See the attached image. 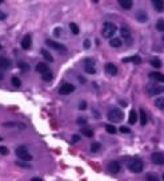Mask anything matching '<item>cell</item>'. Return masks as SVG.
I'll use <instances>...</instances> for the list:
<instances>
[{
  "label": "cell",
  "mask_w": 164,
  "mask_h": 181,
  "mask_svg": "<svg viewBox=\"0 0 164 181\" xmlns=\"http://www.w3.org/2000/svg\"><path fill=\"white\" fill-rule=\"evenodd\" d=\"M128 169L132 173H142L143 169H144V164L140 158L135 157V158H131L128 161Z\"/></svg>",
  "instance_id": "6da1fadb"
},
{
  "label": "cell",
  "mask_w": 164,
  "mask_h": 181,
  "mask_svg": "<svg viewBox=\"0 0 164 181\" xmlns=\"http://www.w3.org/2000/svg\"><path fill=\"white\" fill-rule=\"evenodd\" d=\"M107 117L111 122H120V121H123V118H124V114H123V111L120 110V109L112 107V109H109Z\"/></svg>",
  "instance_id": "7a4b0ae2"
},
{
  "label": "cell",
  "mask_w": 164,
  "mask_h": 181,
  "mask_svg": "<svg viewBox=\"0 0 164 181\" xmlns=\"http://www.w3.org/2000/svg\"><path fill=\"white\" fill-rule=\"evenodd\" d=\"M116 26L114 24V23H111V22H105L104 24H103V31H102V34H103V36L104 38H111L112 39V36L115 35V32H116Z\"/></svg>",
  "instance_id": "3957f363"
},
{
  "label": "cell",
  "mask_w": 164,
  "mask_h": 181,
  "mask_svg": "<svg viewBox=\"0 0 164 181\" xmlns=\"http://www.w3.org/2000/svg\"><path fill=\"white\" fill-rule=\"evenodd\" d=\"M16 156H18V158H20L22 161H31L32 160V156L30 154V152H28V149L25 148V146H19L18 149L15 150Z\"/></svg>",
  "instance_id": "277c9868"
},
{
  "label": "cell",
  "mask_w": 164,
  "mask_h": 181,
  "mask_svg": "<svg viewBox=\"0 0 164 181\" xmlns=\"http://www.w3.org/2000/svg\"><path fill=\"white\" fill-rule=\"evenodd\" d=\"M75 91V86L71 85V83H63V86L59 89V94L62 95H68V94L73 93Z\"/></svg>",
  "instance_id": "5b68a950"
},
{
  "label": "cell",
  "mask_w": 164,
  "mask_h": 181,
  "mask_svg": "<svg viewBox=\"0 0 164 181\" xmlns=\"http://www.w3.org/2000/svg\"><path fill=\"white\" fill-rule=\"evenodd\" d=\"M84 70H85V73H88V74H95V73H96V68H95V62L91 58H88V59L84 60Z\"/></svg>",
  "instance_id": "8992f818"
},
{
  "label": "cell",
  "mask_w": 164,
  "mask_h": 181,
  "mask_svg": "<svg viewBox=\"0 0 164 181\" xmlns=\"http://www.w3.org/2000/svg\"><path fill=\"white\" fill-rule=\"evenodd\" d=\"M45 44L50 46V47H52V48H55V50L60 51V53H64V51L67 50V48H65V46L60 44V43L55 42V40H51V39H47V40H45Z\"/></svg>",
  "instance_id": "52a82bcc"
},
{
  "label": "cell",
  "mask_w": 164,
  "mask_h": 181,
  "mask_svg": "<svg viewBox=\"0 0 164 181\" xmlns=\"http://www.w3.org/2000/svg\"><path fill=\"white\" fill-rule=\"evenodd\" d=\"M151 160H152V162H154L155 165H164V154L163 153L155 152V153H152Z\"/></svg>",
  "instance_id": "ba28073f"
},
{
  "label": "cell",
  "mask_w": 164,
  "mask_h": 181,
  "mask_svg": "<svg viewBox=\"0 0 164 181\" xmlns=\"http://www.w3.org/2000/svg\"><path fill=\"white\" fill-rule=\"evenodd\" d=\"M108 170L111 172L112 174H116L122 170V166H120V164L117 162V161H111V162L108 164Z\"/></svg>",
  "instance_id": "9c48e42d"
},
{
  "label": "cell",
  "mask_w": 164,
  "mask_h": 181,
  "mask_svg": "<svg viewBox=\"0 0 164 181\" xmlns=\"http://www.w3.org/2000/svg\"><path fill=\"white\" fill-rule=\"evenodd\" d=\"M36 71L43 75V74H45V73H50L51 70H50V67H48L47 63L40 62V63H37V65H36Z\"/></svg>",
  "instance_id": "30bf717a"
},
{
  "label": "cell",
  "mask_w": 164,
  "mask_h": 181,
  "mask_svg": "<svg viewBox=\"0 0 164 181\" xmlns=\"http://www.w3.org/2000/svg\"><path fill=\"white\" fill-rule=\"evenodd\" d=\"M104 70L107 71L109 75H116L117 74V67L114 65V63H107V65L104 66Z\"/></svg>",
  "instance_id": "8fae6325"
},
{
  "label": "cell",
  "mask_w": 164,
  "mask_h": 181,
  "mask_svg": "<svg viewBox=\"0 0 164 181\" xmlns=\"http://www.w3.org/2000/svg\"><path fill=\"white\" fill-rule=\"evenodd\" d=\"M31 44H32L31 35H25L24 38H23V40H22V48H24V50H28V48H31Z\"/></svg>",
  "instance_id": "7c38bea8"
},
{
  "label": "cell",
  "mask_w": 164,
  "mask_h": 181,
  "mask_svg": "<svg viewBox=\"0 0 164 181\" xmlns=\"http://www.w3.org/2000/svg\"><path fill=\"white\" fill-rule=\"evenodd\" d=\"M152 5H154L155 10L159 11V12H163L164 11V2L163 0H154V2H152Z\"/></svg>",
  "instance_id": "4fadbf2b"
},
{
  "label": "cell",
  "mask_w": 164,
  "mask_h": 181,
  "mask_svg": "<svg viewBox=\"0 0 164 181\" xmlns=\"http://www.w3.org/2000/svg\"><path fill=\"white\" fill-rule=\"evenodd\" d=\"M8 67H11L10 59H7L5 56H1V55H0V68L5 70V68H8Z\"/></svg>",
  "instance_id": "5bb4252c"
},
{
  "label": "cell",
  "mask_w": 164,
  "mask_h": 181,
  "mask_svg": "<svg viewBox=\"0 0 164 181\" xmlns=\"http://www.w3.org/2000/svg\"><path fill=\"white\" fill-rule=\"evenodd\" d=\"M147 19H148V15H147L144 11H137V14H136V20H137V22L145 23Z\"/></svg>",
  "instance_id": "9a60e30c"
},
{
  "label": "cell",
  "mask_w": 164,
  "mask_h": 181,
  "mask_svg": "<svg viewBox=\"0 0 164 181\" xmlns=\"http://www.w3.org/2000/svg\"><path fill=\"white\" fill-rule=\"evenodd\" d=\"M119 4H120V7L124 8V10H131L134 2H132V0H119Z\"/></svg>",
  "instance_id": "2e32d148"
},
{
  "label": "cell",
  "mask_w": 164,
  "mask_h": 181,
  "mask_svg": "<svg viewBox=\"0 0 164 181\" xmlns=\"http://www.w3.org/2000/svg\"><path fill=\"white\" fill-rule=\"evenodd\" d=\"M139 118H140V125L142 126H145L147 125V113L144 111V109H140L139 110Z\"/></svg>",
  "instance_id": "e0dca14e"
},
{
  "label": "cell",
  "mask_w": 164,
  "mask_h": 181,
  "mask_svg": "<svg viewBox=\"0 0 164 181\" xmlns=\"http://www.w3.org/2000/svg\"><path fill=\"white\" fill-rule=\"evenodd\" d=\"M149 77H151L152 79L157 80V82L164 83V74H162V73H151V74H149Z\"/></svg>",
  "instance_id": "ac0fdd59"
},
{
  "label": "cell",
  "mask_w": 164,
  "mask_h": 181,
  "mask_svg": "<svg viewBox=\"0 0 164 181\" xmlns=\"http://www.w3.org/2000/svg\"><path fill=\"white\" fill-rule=\"evenodd\" d=\"M163 93V87H148V94L149 95H157V94Z\"/></svg>",
  "instance_id": "d6986e66"
},
{
  "label": "cell",
  "mask_w": 164,
  "mask_h": 181,
  "mask_svg": "<svg viewBox=\"0 0 164 181\" xmlns=\"http://www.w3.org/2000/svg\"><path fill=\"white\" fill-rule=\"evenodd\" d=\"M123 62L127 63V62H132V63H140L142 62V58L137 55H134V56H128V58H124L123 59Z\"/></svg>",
  "instance_id": "ffe728a7"
},
{
  "label": "cell",
  "mask_w": 164,
  "mask_h": 181,
  "mask_svg": "<svg viewBox=\"0 0 164 181\" xmlns=\"http://www.w3.org/2000/svg\"><path fill=\"white\" fill-rule=\"evenodd\" d=\"M120 34H122V36L124 39H129L131 38V32H129V28L125 27V26H123L122 28H120Z\"/></svg>",
  "instance_id": "44dd1931"
},
{
  "label": "cell",
  "mask_w": 164,
  "mask_h": 181,
  "mask_svg": "<svg viewBox=\"0 0 164 181\" xmlns=\"http://www.w3.org/2000/svg\"><path fill=\"white\" fill-rule=\"evenodd\" d=\"M128 122L131 123V125H134V123L137 122V114L135 110H131L129 111V118H128Z\"/></svg>",
  "instance_id": "7402d4cb"
},
{
  "label": "cell",
  "mask_w": 164,
  "mask_h": 181,
  "mask_svg": "<svg viewBox=\"0 0 164 181\" xmlns=\"http://www.w3.org/2000/svg\"><path fill=\"white\" fill-rule=\"evenodd\" d=\"M80 133H82L84 137H88V138H91V137H94V131H92L90 128H82V130H80Z\"/></svg>",
  "instance_id": "603a6c76"
},
{
  "label": "cell",
  "mask_w": 164,
  "mask_h": 181,
  "mask_svg": "<svg viewBox=\"0 0 164 181\" xmlns=\"http://www.w3.org/2000/svg\"><path fill=\"white\" fill-rule=\"evenodd\" d=\"M109 46H111V47L117 48V47L122 46V40H120L119 38H112L111 40H109Z\"/></svg>",
  "instance_id": "cb8c5ba5"
},
{
  "label": "cell",
  "mask_w": 164,
  "mask_h": 181,
  "mask_svg": "<svg viewBox=\"0 0 164 181\" xmlns=\"http://www.w3.org/2000/svg\"><path fill=\"white\" fill-rule=\"evenodd\" d=\"M155 105H156L157 109L164 110V97H159V98H156V101H155Z\"/></svg>",
  "instance_id": "d4e9b609"
},
{
  "label": "cell",
  "mask_w": 164,
  "mask_h": 181,
  "mask_svg": "<svg viewBox=\"0 0 164 181\" xmlns=\"http://www.w3.org/2000/svg\"><path fill=\"white\" fill-rule=\"evenodd\" d=\"M42 55H43V58L47 60V62H53V56L51 55L47 50H42Z\"/></svg>",
  "instance_id": "484cf974"
},
{
  "label": "cell",
  "mask_w": 164,
  "mask_h": 181,
  "mask_svg": "<svg viewBox=\"0 0 164 181\" xmlns=\"http://www.w3.org/2000/svg\"><path fill=\"white\" fill-rule=\"evenodd\" d=\"M156 30L160 31V32H164V20L163 19H159L156 22Z\"/></svg>",
  "instance_id": "4316f807"
},
{
  "label": "cell",
  "mask_w": 164,
  "mask_h": 181,
  "mask_svg": "<svg viewBox=\"0 0 164 181\" xmlns=\"http://www.w3.org/2000/svg\"><path fill=\"white\" fill-rule=\"evenodd\" d=\"M70 28H71V32L75 34V35H77V34L80 32V30H79L76 23H70Z\"/></svg>",
  "instance_id": "83f0119b"
},
{
  "label": "cell",
  "mask_w": 164,
  "mask_h": 181,
  "mask_svg": "<svg viewBox=\"0 0 164 181\" xmlns=\"http://www.w3.org/2000/svg\"><path fill=\"white\" fill-rule=\"evenodd\" d=\"M100 148H102V145H100L99 142H94L91 145V152L92 153H97V152L100 150Z\"/></svg>",
  "instance_id": "f1b7e54d"
},
{
  "label": "cell",
  "mask_w": 164,
  "mask_h": 181,
  "mask_svg": "<svg viewBox=\"0 0 164 181\" xmlns=\"http://www.w3.org/2000/svg\"><path fill=\"white\" fill-rule=\"evenodd\" d=\"M145 180L147 181H159V177H157L155 173H148L145 176Z\"/></svg>",
  "instance_id": "f546056e"
},
{
  "label": "cell",
  "mask_w": 164,
  "mask_h": 181,
  "mask_svg": "<svg viewBox=\"0 0 164 181\" xmlns=\"http://www.w3.org/2000/svg\"><path fill=\"white\" fill-rule=\"evenodd\" d=\"M151 66H152V67H155V68H160V67H162V62H160L159 59H152L151 60Z\"/></svg>",
  "instance_id": "4dcf8cb0"
},
{
  "label": "cell",
  "mask_w": 164,
  "mask_h": 181,
  "mask_svg": "<svg viewBox=\"0 0 164 181\" xmlns=\"http://www.w3.org/2000/svg\"><path fill=\"white\" fill-rule=\"evenodd\" d=\"M105 131L109 133V134H115L116 133V128L112 126V125H105Z\"/></svg>",
  "instance_id": "1f68e13d"
},
{
  "label": "cell",
  "mask_w": 164,
  "mask_h": 181,
  "mask_svg": "<svg viewBox=\"0 0 164 181\" xmlns=\"http://www.w3.org/2000/svg\"><path fill=\"white\" fill-rule=\"evenodd\" d=\"M11 82H12V85L15 86V87H20V85H22V82H20V79L18 78V77H12Z\"/></svg>",
  "instance_id": "d6a6232c"
},
{
  "label": "cell",
  "mask_w": 164,
  "mask_h": 181,
  "mask_svg": "<svg viewBox=\"0 0 164 181\" xmlns=\"http://www.w3.org/2000/svg\"><path fill=\"white\" fill-rule=\"evenodd\" d=\"M19 68L23 70V71H28L30 70V66H28L27 63H24V62H19Z\"/></svg>",
  "instance_id": "836d02e7"
},
{
  "label": "cell",
  "mask_w": 164,
  "mask_h": 181,
  "mask_svg": "<svg viewBox=\"0 0 164 181\" xmlns=\"http://www.w3.org/2000/svg\"><path fill=\"white\" fill-rule=\"evenodd\" d=\"M16 165L22 166V168H25V169H30L31 168V165H28V164L24 162V161H16Z\"/></svg>",
  "instance_id": "e575fe53"
},
{
  "label": "cell",
  "mask_w": 164,
  "mask_h": 181,
  "mask_svg": "<svg viewBox=\"0 0 164 181\" xmlns=\"http://www.w3.org/2000/svg\"><path fill=\"white\" fill-rule=\"evenodd\" d=\"M43 79H44V80H51V79H52V73H51V71H50V73H45V74H43Z\"/></svg>",
  "instance_id": "d590c367"
},
{
  "label": "cell",
  "mask_w": 164,
  "mask_h": 181,
  "mask_svg": "<svg viewBox=\"0 0 164 181\" xmlns=\"http://www.w3.org/2000/svg\"><path fill=\"white\" fill-rule=\"evenodd\" d=\"M0 154H3V156H7V154H8V149L5 148V146H0Z\"/></svg>",
  "instance_id": "8d00e7d4"
},
{
  "label": "cell",
  "mask_w": 164,
  "mask_h": 181,
  "mask_svg": "<svg viewBox=\"0 0 164 181\" xmlns=\"http://www.w3.org/2000/svg\"><path fill=\"white\" fill-rule=\"evenodd\" d=\"M79 109H80V110H85V109H87V103H85V102H80Z\"/></svg>",
  "instance_id": "74e56055"
},
{
  "label": "cell",
  "mask_w": 164,
  "mask_h": 181,
  "mask_svg": "<svg viewBox=\"0 0 164 181\" xmlns=\"http://www.w3.org/2000/svg\"><path fill=\"white\" fill-rule=\"evenodd\" d=\"M120 131H122V133H129V128H125V126H122V128H120Z\"/></svg>",
  "instance_id": "f35d334b"
},
{
  "label": "cell",
  "mask_w": 164,
  "mask_h": 181,
  "mask_svg": "<svg viewBox=\"0 0 164 181\" xmlns=\"http://www.w3.org/2000/svg\"><path fill=\"white\" fill-rule=\"evenodd\" d=\"M77 123L84 125V123H87V119H85V118H77Z\"/></svg>",
  "instance_id": "ab89813d"
},
{
  "label": "cell",
  "mask_w": 164,
  "mask_h": 181,
  "mask_svg": "<svg viewBox=\"0 0 164 181\" xmlns=\"http://www.w3.org/2000/svg\"><path fill=\"white\" fill-rule=\"evenodd\" d=\"M72 141H73V142H79V141H80V137L77 136V134H73V136H72Z\"/></svg>",
  "instance_id": "60d3db41"
},
{
  "label": "cell",
  "mask_w": 164,
  "mask_h": 181,
  "mask_svg": "<svg viewBox=\"0 0 164 181\" xmlns=\"http://www.w3.org/2000/svg\"><path fill=\"white\" fill-rule=\"evenodd\" d=\"M90 46H91V42H90V40H84V47L85 48H90Z\"/></svg>",
  "instance_id": "b9f144b4"
},
{
  "label": "cell",
  "mask_w": 164,
  "mask_h": 181,
  "mask_svg": "<svg viewBox=\"0 0 164 181\" xmlns=\"http://www.w3.org/2000/svg\"><path fill=\"white\" fill-rule=\"evenodd\" d=\"M5 18H7V16H5V14H4V12H1V11H0V20H4Z\"/></svg>",
  "instance_id": "7bdbcfd3"
},
{
  "label": "cell",
  "mask_w": 164,
  "mask_h": 181,
  "mask_svg": "<svg viewBox=\"0 0 164 181\" xmlns=\"http://www.w3.org/2000/svg\"><path fill=\"white\" fill-rule=\"evenodd\" d=\"M31 181H43V180L40 179V177H33V179L31 180Z\"/></svg>",
  "instance_id": "ee69618b"
},
{
  "label": "cell",
  "mask_w": 164,
  "mask_h": 181,
  "mask_svg": "<svg viewBox=\"0 0 164 181\" xmlns=\"http://www.w3.org/2000/svg\"><path fill=\"white\" fill-rule=\"evenodd\" d=\"M60 28H56V31H55V35H59V34H60Z\"/></svg>",
  "instance_id": "f6af8a7d"
},
{
  "label": "cell",
  "mask_w": 164,
  "mask_h": 181,
  "mask_svg": "<svg viewBox=\"0 0 164 181\" xmlns=\"http://www.w3.org/2000/svg\"><path fill=\"white\" fill-rule=\"evenodd\" d=\"M120 103H122V106H127V103H125L124 101H120Z\"/></svg>",
  "instance_id": "bcb514c9"
},
{
  "label": "cell",
  "mask_w": 164,
  "mask_h": 181,
  "mask_svg": "<svg viewBox=\"0 0 164 181\" xmlns=\"http://www.w3.org/2000/svg\"><path fill=\"white\" fill-rule=\"evenodd\" d=\"M3 78V74H0V79H1Z\"/></svg>",
  "instance_id": "7dc6e473"
},
{
  "label": "cell",
  "mask_w": 164,
  "mask_h": 181,
  "mask_svg": "<svg viewBox=\"0 0 164 181\" xmlns=\"http://www.w3.org/2000/svg\"><path fill=\"white\" fill-rule=\"evenodd\" d=\"M0 50H1V44H0Z\"/></svg>",
  "instance_id": "c3c4849f"
},
{
  "label": "cell",
  "mask_w": 164,
  "mask_h": 181,
  "mask_svg": "<svg viewBox=\"0 0 164 181\" xmlns=\"http://www.w3.org/2000/svg\"><path fill=\"white\" fill-rule=\"evenodd\" d=\"M163 180H164V173H163Z\"/></svg>",
  "instance_id": "681fc988"
},
{
  "label": "cell",
  "mask_w": 164,
  "mask_h": 181,
  "mask_svg": "<svg viewBox=\"0 0 164 181\" xmlns=\"http://www.w3.org/2000/svg\"><path fill=\"white\" fill-rule=\"evenodd\" d=\"M1 140H3V138H1V137H0V141H1Z\"/></svg>",
  "instance_id": "f907efd6"
},
{
  "label": "cell",
  "mask_w": 164,
  "mask_h": 181,
  "mask_svg": "<svg viewBox=\"0 0 164 181\" xmlns=\"http://www.w3.org/2000/svg\"><path fill=\"white\" fill-rule=\"evenodd\" d=\"M163 40H164V36H163Z\"/></svg>",
  "instance_id": "816d5d0a"
},
{
  "label": "cell",
  "mask_w": 164,
  "mask_h": 181,
  "mask_svg": "<svg viewBox=\"0 0 164 181\" xmlns=\"http://www.w3.org/2000/svg\"><path fill=\"white\" fill-rule=\"evenodd\" d=\"M163 91H164V87H163Z\"/></svg>",
  "instance_id": "f5cc1de1"
}]
</instances>
